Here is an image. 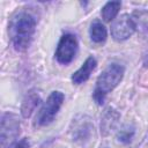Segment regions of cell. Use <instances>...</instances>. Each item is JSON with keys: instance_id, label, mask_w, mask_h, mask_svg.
<instances>
[{"instance_id": "8992f818", "label": "cell", "mask_w": 148, "mask_h": 148, "mask_svg": "<svg viewBox=\"0 0 148 148\" xmlns=\"http://www.w3.org/2000/svg\"><path fill=\"white\" fill-rule=\"evenodd\" d=\"M136 29L135 22L128 14H123L111 24V36L113 39L120 42L130 38Z\"/></svg>"}, {"instance_id": "7a4b0ae2", "label": "cell", "mask_w": 148, "mask_h": 148, "mask_svg": "<svg viewBox=\"0 0 148 148\" xmlns=\"http://www.w3.org/2000/svg\"><path fill=\"white\" fill-rule=\"evenodd\" d=\"M124 72V67L119 64H111L102 72L96 81V87L92 94V97L97 104H103L106 94L113 90L120 83Z\"/></svg>"}, {"instance_id": "6da1fadb", "label": "cell", "mask_w": 148, "mask_h": 148, "mask_svg": "<svg viewBox=\"0 0 148 148\" xmlns=\"http://www.w3.org/2000/svg\"><path fill=\"white\" fill-rule=\"evenodd\" d=\"M36 30V20L29 13H20L14 21L12 22L10 32H12V40L14 44L15 50L24 51L35 34Z\"/></svg>"}, {"instance_id": "4fadbf2b", "label": "cell", "mask_w": 148, "mask_h": 148, "mask_svg": "<svg viewBox=\"0 0 148 148\" xmlns=\"http://www.w3.org/2000/svg\"><path fill=\"white\" fill-rule=\"evenodd\" d=\"M134 135V127L130 126V125H125L117 134V139L118 141H120L121 143H130L132 138Z\"/></svg>"}, {"instance_id": "ba28073f", "label": "cell", "mask_w": 148, "mask_h": 148, "mask_svg": "<svg viewBox=\"0 0 148 148\" xmlns=\"http://www.w3.org/2000/svg\"><path fill=\"white\" fill-rule=\"evenodd\" d=\"M40 102V96L38 94V91H36L35 89L29 90L28 94L24 96L23 101H22V105H21V113L24 118H28L31 116V113L35 111L36 106L39 104Z\"/></svg>"}, {"instance_id": "5bb4252c", "label": "cell", "mask_w": 148, "mask_h": 148, "mask_svg": "<svg viewBox=\"0 0 148 148\" xmlns=\"http://www.w3.org/2000/svg\"><path fill=\"white\" fill-rule=\"evenodd\" d=\"M29 147H30L29 140H28L27 138H23V139H21L20 141L14 142L9 148H29Z\"/></svg>"}, {"instance_id": "5b68a950", "label": "cell", "mask_w": 148, "mask_h": 148, "mask_svg": "<svg viewBox=\"0 0 148 148\" xmlns=\"http://www.w3.org/2000/svg\"><path fill=\"white\" fill-rule=\"evenodd\" d=\"M77 46H79L77 39L74 35H72V34L64 35L60 38L57 51H56V58H57L58 62H60L62 65L69 64L74 59V57L77 52Z\"/></svg>"}, {"instance_id": "9c48e42d", "label": "cell", "mask_w": 148, "mask_h": 148, "mask_svg": "<svg viewBox=\"0 0 148 148\" xmlns=\"http://www.w3.org/2000/svg\"><path fill=\"white\" fill-rule=\"evenodd\" d=\"M121 7V2L120 1H109L106 2L103 8H102V17L105 22H110L112 20H114V17L117 16L119 9Z\"/></svg>"}, {"instance_id": "277c9868", "label": "cell", "mask_w": 148, "mask_h": 148, "mask_svg": "<svg viewBox=\"0 0 148 148\" xmlns=\"http://www.w3.org/2000/svg\"><path fill=\"white\" fill-rule=\"evenodd\" d=\"M20 134V121L14 113L6 112L1 116V127H0V140L1 147L6 148L10 145Z\"/></svg>"}, {"instance_id": "8fae6325", "label": "cell", "mask_w": 148, "mask_h": 148, "mask_svg": "<svg viewBox=\"0 0 148 148\" xmlns=\"http://www.w3.org/2000/svg\"><path fill=\"white\" fill-rule=\"evenodd\" d=\"M118 118H119V114L114 110H112V109L106 110V112H105V114L102 119V123H101V127L105 132V134L109 133L111 131V128L114 127V125L117 124Z\"/></svg>"}, {"instance_id": "52a82bcc", "label": "cell", "mask_w": 148, "mask_h": 148, "mask_svg": "<svg viewBox=\"0 0 148 148\" xmlns=\"http://www.w3.org/2000/svg\"><path fill=\"white\" fill-rule=\"evenodd\" d=\"M96 65H97V62H96V59H95L94 57L87 58V60L83 62V65H82L75 73H73V75H72V81H73V83H75V84H81V83L86 82V81L89 79L91 72L95 69Z\"/></svg>"}, {"instance_id": "30bf717a", "label": "cell", "mask_w": 148, "mask_h": 148, "mask_svg": "<svg viewBox=\"0 0 148 148\" xmlns=\"http://www.w3.org/2000/svg\"><path fill=\"white\" fill-rule=\"evenodd\" d=\"M106 36H108L106 28L99 21H95L90 27V38H91V40L95 42V43H102L106 39Z\"/></svg>"}, {"instance_id": "3957f363", "label": "cell", "mask_w": 148, "mask_h": 148, "mask_svg": "<svg viewBox=\"0 0 148 148\" xmlns=\"http://www.w3.org/2000/svg\"><path fill=\"white\" fill-rule=\"evenodd\" d=\"M64 98L65 96L61 91H52L47 99L44 102L43 106L39 109L35 118V125L46 126L50 123H52L64 103Z\"/></svg>"}, {"instance_id": "7c38bea8", "label": "cell", "mask_w": 148, "mask_h": 148, "mask_svg": "<svg viewBox=\"0 0 148 148\" xmlns=\"http://www.w3.org/2000/svg\"><path fill=\"white\" fill-rule=\"evenodd\" d=\"M132 17L138 29H140L142 32H148V10H138Z\"/></svg>"}]
</instances>
